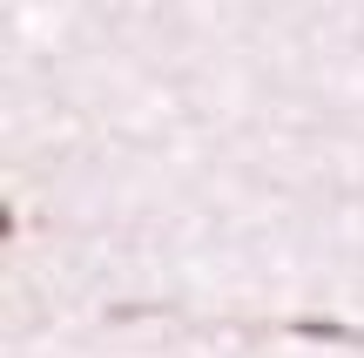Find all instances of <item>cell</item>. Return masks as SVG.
Wrapping results in <instances>:
<instances>
[{
    "label": "cell",
    "instance_id": "obj_1",
    "mask_svg": "<svg viewBox=\"0 0 364 358\" xmlns=\"http://www.w3.org/2000/svg\"><path fill=\"white\" fill-rule=\"evenodd\" d=\"M290 332H304V338H331V345H358V332H351V325H338V318H297Z\"/></svg>",
    "mask_w": 364,
    "mask_h": 358
}]
</instances>
